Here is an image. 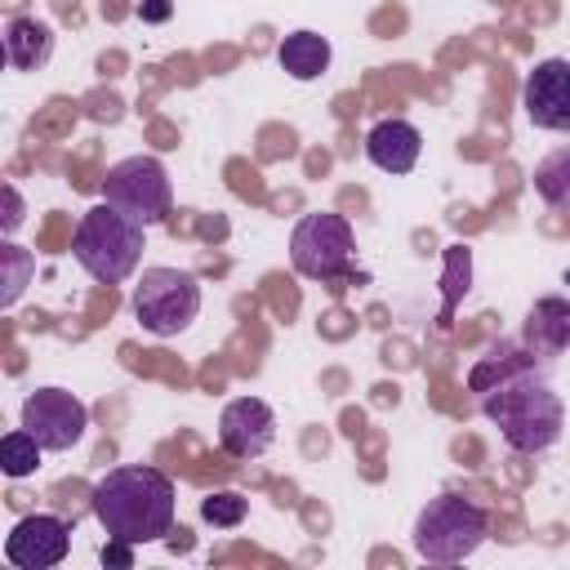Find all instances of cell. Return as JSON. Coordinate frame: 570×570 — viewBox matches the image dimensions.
<instances>
[{"label": "cell", "mask_w": 570, "mask_h": 570, "mask_svg": "<svg viewBox=\"0 0 570 570\" xmlns=\"http://www.w3.org/2000/svg\"><path fill=\"white\" fill-rule=\"evenodd\" d=\"M94 517L120 543H151L174 525V481L160 468H111L94 485Z\"/></svg>", "instance_id": "obj_1"}, {"label": "cell", "mask_w": 570, "mask_h": 570, "mask_svg": "<svg viewBox=\"0 0 570 570\" xmlns=\"http://www.w3.org/2000/svg\"><path fill=\"white\" fill-rule=\"evenodd\" d=\"M485 414L499 423L503 441L517 454H539L561 436V401L557 392L530 374V370H512L490 396H485Z\"/></svg>", "instance_id": "obj_2"}, {"label": "cell", "mask_w": 570, "mask_h": 570, "mask_svg": "<svg viewBox=\"0 0 570 570\" xmlns=\"http://www.w3.org/2000/svg\"><path fill=\"white\" fill-rule=\"evenodd\" d=\"M71 254L98 285H120L142 258V223L102 200L89 214H80L71 232Z\"/></svg>", "instance_id": "obj_3"}, {"label": "cell", "mask_w": 570, "mask_h": 570, "mask_svg": "<svg viewBox=\"0 0 570 570\" xmlns=\"http://www.w3.org/2000/svg\"><path fill=\"white\" fill-rule=\"evenodd\" d=\"M490 534V517L459 499V494H441L432 499L419 521H414V552L423 561H436V566H454L463 557H472Z\"/></svg>", "instance_id": "obj_4"}, {"label": "cell", "mask_w": 570, "mask_h": 570, "mask_svg": "<svg viewBox=\"0 0 570 570\" xmlns=\"http://www.w3.org/2000/svg\"><path fill=\"white\" fill-rule=\"evenodd\" d=\"M134 312H138V325L169 338L178 330H187L200 312V285L191 272H178V267H147L138 289H134Z\"/></svg>", "instance_id": "obj_5"}, {"label": "cell", "mask_w": 570, "mask_h": 570, "mask_svg": "<svg viewBox=\"0 0 570 570\" xmlns=\"http://www.w3.org/2000/svg\"><path fill=\"white\" fill-rule=\"evenodd\" d=\"M102 196H107V205H116L120 214H129L142 227L165 223V214H169V174L151 156H129V160H120L102 174Z\"/></svg>", "instance_id": "obj_6"}, {"label": "cell", "mask_w": 570, "mask_h": 570, "mask_svg": "<svg viewBox=\"0 0 570 570\" xmlns=\"http://www.w3.org/2000/svg\"><path fill=\"white\" fill-rule=\"evenodd\" d=\"M352 258V227L343 214H307L289 236V263L298 276L334 281Z\"/></svg>", "instance_id": "obj_7"}, {"label": "cell", "mask_w": 570, "mask_h": 570, "mask_svg": "<svg viewBox=\"0 0 570 570\" xmlns=\"http://www.w3.org/2000/svg\"><path fill=\"white\" fill-rule=\"evenodd\" d=\"M22 428L45 450H71L89 428V410L62 387H40L22 401Z\"/></svg>", "instance_id": "obj_8"}, {"label": "cell", "mask_w": 570, "mask_h": 570, "mask_svg": "<svg viewBox=\"0 0 570 570\" xmlns=\"http://www.w3.org/2000/svg\"><path fill=\"white\" fill-rule=\"evenodd\" d=\"M525 116L539 129L570 134V62L566 58H543L525 76Z\"/></svg>", "instance_id": "obj_9"}, {"label": "cell", "mask_w": 570, "mask_h": 570, "mask_svg": "<svg viewBox=\"0 0 570 570\" xmlns=\"http://www.w3.org/2000/svg\"><path fill=\"white\" fill-rule=\"evenodd\" d=\"M272 436H276V414L258 396H236L223 410V419H218V445L232 459H258V454H267Z\"/></svg>", "instance_id": "obj_10"}, {"label": "cell", "mask_w": 570, "mask_h": 570, "mask_svg": "<svg viewBox=\"0 0 570 570\" xmlns=\"http://www.w3.org/2000/svg\"><path fill=\"white\" fill-rule=\"evenodd\" d=\"M71 548V534H67V521L58 517H22L9 539H4V557L18 566V570H49L67 557Z\"/></svg>", "instance_id": "obj_11"}, {"label": "cell", "mask_w": 570, "mask_h": 570, "mask_svg": "<svg viewBox=\"0 0 570 570\" xmlns=\"http://www.w3.org/2000/svg\"><path fill=\"white\" fill-rule=\"evenodd\" d=\"M419 151H423V138H419V129H414L410 120H401V116H387V120H379V125L365 134V156H370L383 174H410L414 160H419Z\"/></svg>", "instance_id": "obj_12"}, {"label": "cell", "mask_w": 570, "mask_h": 570, "mask_svg": "<svg viewBox=\"0 0 570 570\" xmlns=\"http://www.w3.org/2000/svg\"><path fill=\"white\" fill-rule=\"evenodd\" d=\"M525 343L539 356H557L570 343V303L566 298H539L525 316Z\"/></svg>", "instance_id": "obj_13"}, {"label": "cell", "mask_w": 570, "mask_h": 570, "mask_svg": "<svg viewBox=\"0 0 570 570\" xmlns=\"http://www.w3.org/2000/svg\"><path fill=\"white\" fill-rule=\"evenodd\" d=\"M49 49H53V36H49L45 22H36V18H13V22L4 27V58H9V67L31 71V67H40V62L49 58Z\"/></svg>", "instance_id": "obj_14"}, {"label": "cell", "mask_w": 570, "mask_h": 570, "mask_svg": "<svg viewBox=\"0 0 570 570\" xmlns=\"http://www.w3.org/2000/svg\"><path fill=\"white\" fill-rule=\"evenodd\" d=\"M276 58H281V67H285L294 80H316V76L330 67V45H325V36H316V31H294V36L281 40Z\"/></svg>", "instance_id": "obj_15"}, {"label": "cell", "mask_w": 570, "mask_h": 570, "mask_svg": "<svg viewBox=\"0 0 570 570\" xmlns=\"http://www.w3.org/2000/svg\"><path fill=\"white\" fill-rule=\"evenodd\" d=\"M534 191L548 205L570 209V151H552L548 160L534 165Z\"/></svg>", "instance_id": "obj_16"}, {"label": "cell", "mask_w": 570, "mask_h": 570, "mask_svg": "<svg viewBox=\"0 0 570 570\" xmlns=\"http://www.w3.org/2000/svg\"><path fill=\"white\" fill-rule=\"evenodd\" d=\"M40 441L22 428V432H9L4 441H0V468L9 472V476H31L36 468H40Z\"/></svg>", "instance_id": "obj_17"}, {"label": "cell", "mask_w": 570, "mask_h": 570, "mask_svg": "<svg viewBox=\"0 0 570 570\" xmlns=\"http://www.w3.org/2000/svg\"><path fill=\"white\" fill-rule=\"evenodd\" d=\"M200 517H205L209 525H240V521H245V494L218 490V494H209V499L200 503Z\"/></svg>", "instance_id": "obj_18"}, {"label": "cell", "mask_w": 570, "mask_h": 570, "mask_svg": "<svg viewBox=\"0 0 570 570\" xmlns=\"http://www.w3.org/2000/svg\"><path fill=\"white\" fill-rule=\"evenodd\" d=\"M4 263H9V281H4V294H0V303L9 307L18 294H22V276H27V254L18 249V245H4Z\"/></svg>", "instance_id": "obj_19"}, {"label": "cell", "mask_w": 570, "mask_h": 570, "mask_svg": "<svg viewBox=\"0 0 570 570\" xmlns=\"http://www.w3.org/2000/svg\"><path fill=\"white\" fill-rule=\"evenodd\" d=\"M22 223V200L13 191V183H4V232H13Z\"/></svg>", "instance_id": "obj_20"}, {"label": "cell", "mask_w": 570, "mask_h": 570, "mask_svg": "<svg viewBox=\"0 0 570 570\" xmlns=\"http://www.w3.org/2000/svg\"><path fill=\"white\" fill-rule=\"evenodd\" d=\"M129 548H134V543H120V539H111V543L102 548V561H107V566H129V561H134V552H129Z\"/></svg>", "instance_id": "obj_21"}, {"label": "cell", "mask_w": 570, "mask_h": 570, "mask_svg": "<svg viewBox=\"0 0 570 570\" xmlns=\"http://www.w3.org/2000/svg\"><path fill=\"white\" fill-rule=\"evenodd\" d=\"M138 13H142V22H165L169 18V0H142Z\"/></svg>", "instance_id": "obj_22"}]
</instances>
